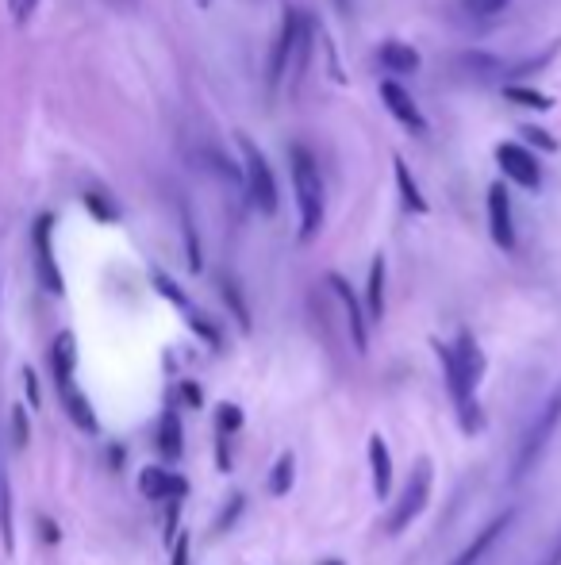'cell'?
<instances>
[{"label": "cell", "mask_w": 561, "mask_h": 565, "mask_svg": "<svg viewBox=\"0 0 561 565\" xmlns=\"http://www.w3.org/2000/svg\"><path fill=\"white\" fill-rule=\"evenodd\" d=\"M74 366H77L74 335H70V331H62V335L54 339V346H50V369H54V385H58V393L74 385Z\"/></svg>", "instance_id": "cell-14"}, {"label": "cell", "mask_w": 561, "mask_h": 565, "mask_svg": "<svg viewBox=\"0 0 561 565\" xmlns=\"http://www.w3.org/2000/svg\"><path fill=\"white\" fill-rule=\"evenodd\" d=\"M62 404H66V416L74 419L85 435H97L100 423H97V416H93V404L85 400V393H77V385L62 389Z\"/></svg>", "instance_id": "cell-17"}, {"label": "cell", "mask_w": 561, "mask_h": 565, "mask_svg": "<svg viewBox=\"0 0 561 565\" xmlns=\"http://www.w3.org/2000/svg\"><path fill=\"white\" fill-rule=\"evenodd\" d=\"M512 519H515V512H504V516H496L492 519V523H488V527H481V531H477V539L469 542V546H465L462 554H458V558H454V562L450 565H481L488 558V550H492V546H496V542L504 539V535H508V527H512Z\"/></svg>", "instance_id": "cell-11"}, {"label": "cell", "mask_w": 561, "mask_h": 565, "mask_svg": "<svg viewBox=\"0 0 561 565\" xmlns=\"http://www.w3.org/2000/svg\"><path fill=\"white\" fill-rule=\"evenodd\" d=\"M223 296L235 304V316H239V323H243V327H250V316H246V304H243V296H239V289H235V281H223Z\"/></svg>", "instance_id": "cell-28"}, {"label": "cell", "mask_w": 561, "mask_h": 565, "mask_svg": "<svg viewBox=\"0 0 561 565\" xmlns=\"http://www.w3.org/2000/svg\"><path fill=\"white\" fill-rule=\"evenodd\" d=\"M308 66V20L300 8H285V20H281V35L273 43V70H269V85H296L300 74Z\"/></svg>", "instance_id": "cell-2"}, {"label": "cell", "mask_w": 561, "mask_h": 565, "mask_svg": "<svg viewBox=\"0 0 561 565\" xmlns=\"http://www.w3.org/2000/svg\"><path fill=\"white\" fill-rule=\"evenodd\" d=\"M323 565H342V562H335V558H331V562H323Z\"/></svg>", "instance_id": "cell-34"}, {"label": "cell", "mask_w": 561, "mask_h": 565, "mask_svg": "<svg viewBox=\"0 0 561 565\" xmlns=\"http://www.w3.org/2000/svg\"><path fill=\"white\" fill-rule=\"evenodd\" d=\"M431 481H435L431 462H427V458H419L415 469H412V477H408V485H404V492H400V500H396V508L389 512V523H385V531H389V535L408 531L415 519L423 516V508H427V500H431Z\"/></svg>", "instance_id": "cell-5"}, {"label": "cell", "mask_w": 561, "mask_h": 565, "mask_svg": "<svg viewBox=\"0 0 561 565\" xmlns=\"http://www.w3.org/2000/svg\"><path fill=\"white\" fill-rule=\"evenodd\" d=\"M327 285H331V289H335V296L342 300V312H346V323H350L354 350H358V354H366V350H369V323H366V316H362V304H358V296L350 293V285L342 281L339 273H331V277H327Z\"/></svg>", "instance_id": "cell-10"}, {"label": "cell", "mask_w": 561, "mask_h": 565, "mask_svg": "<svg viewBox=\"0 0 561 565\" xmlns=\"http://www.w3.org/2000/svg\"><path fill=\"white\" fill-rule=\"evenodd\" d=\"M504 93H508V100H515V104H527V108H542V112H546V108L554 104L550 97H542V93H535V89H519V85H508Z\"/></svg>", "instance_id": "cell-22"}, {"label": "cell", "mask_w": 561, "mask_h": 565, "mask_svg": "<svg viewBox=\"0 0 561 565\" xmlns=\"http://www.w3.org/2000/svg\"><path fill=\"white\" fill-rule=\"evenodd\" d=\"M377 54H381V62H385L389 70H396V74H415V70H419V54H415V47H404V43H385Z\"/></svg>", "instance_id": "cell-19"}, {"label": "cell", "mask_w": 561, "mask_h": 565, "mask_svg": "<svg viewBox=\"0 0 561 565\" xmlns=\"http://www.w3.org/2000/svg\"><path fill=\"white\" fill-rule=\"evenodd\" d=\"M154 285H158V293H166L173 300V304H177V308H189V300H185V293H181V289H177V285H173L170 277H162V273H154Z\"/></svg>", "instance_id": "cell-27"}, {"label": "cell", "mask_w": 561, "mask_h": 565, "mask_svg": "<svg viewBox=\"0 0 561 565\" xmlns=\"http://www.w3.org/2000/svg\"><path fill=\"white\" fill-rule=\"evenodd\" d=\"M289 489H293V454H281L273 473H269V492L273 496H285Z\"/></svg>", "instance_id": "cell-21"}, {"label": "cell", "mask_w": 561, "mask_h": 565, "mask_svg": "<svg viewBox=\"0 0 561 565\" xmlns=\"http://www.w3.org/2000/svg\"><path fill=\"white\" fill-rule=\"evenodd\" d=\"M35 8H39V0H8V12H12V20L20 27L31 24V16H35Z\"/></svg>", "instance_id": "cell-26"}, {"label": "cell", "mask_w": 561, "mask_h": 565, "mask_svg": "<svg viewBox=\"0 0 561 565\" xmlns=\"http://www.w3.org/2000/svg\"><path fill=\"white\" fill-rule=\"evenodd\" d=\"M381 100H385V108H389L392 116L404 123L408 131H419V135L427 131V120L419 116V104H415L412 93H408V89H404L400 81L385 77V81H381Z\"/></svg>", "instance_id": "cell-9"}, {"label": "cell", "mask_w": 561, "mask_h": 565, "mask_svg": "<svg viewBox=\"0 0 561 565\" xmlns=\"http://www.w3.org/2000/svg\"><path fill=\"white\" fill-rule=\"evenodd\" d=\"M366 312H369V320H381V316H385V254H377V258L369 262Z\"/></svg>", "instance_id": "cell-16"}, {"label": "cell", "mask_w": 561, "mask_h": 565, "mask_svg": "<svg viewBox=\"0 0 561 565\" xmlns=\"http://www.w3.org/2000/svg\"><path fill=\"white\" fill-rule=\"evenodd\" d=\"M158 446L166 450L170 462L181 458L185 446H181V419H177V412H166V416H162V439H158Z\"/></svg>", "instance_id": "cell-20"}, {"label": "cell", "mask_w": 561, "mask_h": 565, "mask_svg": "<svg viewBox=\"0 0 561 565\" xmlns=\"http://www.w3.org/2000/svg\"><path fill=\"white\" fill-rule=\"evenodd\" d=\"M24 389H27V396H31V404L39 408V381H35V373H31V369H24Z\"/></svg>", "instance_id": "cell-30"}, {"label": "cell", "mask_w": 561, "mask_h": 565, "mask_svg": "<svg viewBox=\"0 0 561 565\" xmlns=\"http://www.w3.org/2000/svg\"><path fill=\"white\" fill-rule=\"evenodd\" d=\"M139 489H143V496H150V500H181V496H185V481H181L177 473H170V469L147 466L139 473Z\"/></svg>", "instance_id": "cell-13"}, {"label": "cell", "mask_w": 561, "mask_h": 565, "mask_svg": "<svg viewBox=\"0 0 561 565\" xmlns=\"http://www.w3.org/2000/svg\"><path fill=\"white\" fill-rule=\"evenodd\" d=\"M392 170H396V189H400V200L412 208V212H427V197L419 193V185H415V177L412 170H408V162L404 158H392Z\"/></svg>", "instance_id": "cell-18"}, {"label": "cell", "mask_w": 561, "mask_h": 565, "mask_svg": "<svg viewBox=\"0 0 561 565\" xmlns=\"http://www.w3.org/2000/svg\"><path fill=\"white\" fill-rule=\"evenodd\" d=\"M369 469H373V496L389 500L392 492V454L381 435H369Z\"/></svg>", "instance_id": "cell-15"}, {"label": "cell", "mask_w": 561, "mask_h": 565, "mask_svg": "<svg viewBox=\"0 0 561 565\" xmlns=\"http://www.w3.org/2000/svg\"><path fill=\"white\" fill-rule=\"evenodd\" d=\"M535 565H561V535L554 539V546L546 550V558H542V562H535Z\"/></svg>", "instance_id": "cell-31"}, {"label": "cell", "mask_w": 561, "mask_h": 565, "mask_svg": "<svg viewBox=\"0 0 561 565\" xmlns=\"http://www.w3.org/2000/svg\"><path fill=\"white\" fill-rule=\"evenodd\" d=\"M558 423H561V385L554 389V396L542 404V412L531 419L523 443H519V450H515L512 481H523V477L535 473V466L542 462V454H546V446H550V439H554V431H558Z\"/></svg>", "instance_id": "cell-3"}, {"label": "cell", "mask_w": 561, "mask_h": 565, "mask_svg": "<svg viewBox=\"0 0 561 565\" xmlns=\"http://www.w3.org/2000/svg\"><path fill=\"white\" fill-rule=\"evenodd\" d=\"M496 162H500L504 177H512L515 185H523V189H538V181H542V170H538L535 154H531L527 147L500 143V147H496Z\"/></svg>", "instance_id": "cell-7"}, {"label": "cell", "mask_w": 561, "mask_h": 565, "mask_svg": "<svg viewBox=\"0 0 561 565\" xmlns=\"http://www.w3.org/2000/svg\"><path fill=\"white\" fill-rule=\"evenodd\" d=\"M27 439H31V427H27L24 408L16 404V408H12V443H16V450H24Z\"/></svg>", "instance_id": "cell-25"}, {"label": "cell", "mask_w": 561, "mask_h": 565, "mask_svg": "<svg viewBox=\"0 0 561 565\" xmlns=\"http://www.w3.org/2000/svg\"><path fill=\"white\" fill-rule=\"evenodd\" d=\"M173 565H185V539L177 542V550H173Z\"/></svg>", "instance_id": "cell-32"}, {"label": "cell", "mask_w": 561, "mask_h": 565, "mask_svg": "<svg viewBox=\"0 0 561 565\" xmlns=\"http://www.w3.org/2000/svg\"><path fill=\"white\" fill-rule=\"evenodd\" d=\"M335 8H339V12H350V0H335Z\"/></svg>", "instance_id": "cell-33"}, {"label": "cell", "mask_w": 561, "mask_h": 565, "mask_svg": "<svg viewBox=\"0 0 561 565\" xmlns=\"http://www.w3.org/2000/svg\"><path fill=\"white\" fill-rule=\"evenodd\" d=\"M488 231H492V243L504 246V250H515V223H512V200H508V189L496 181L488 185Z\"/></svg>", "instance_id": "cell-8"}, {"label": "cell", "mask_w": 561, "mask_h": 565, "mask_svg": "<svg viewBox=\"0 0 561 565\" xmlns=\"http://www.w3.org/2000/svg\"><path fill=\"white\" fill-rule=\"evenodd\" d=\"M181 223H185V246H189V270H200V266H204V254H200V235H196L189 212L181 216Z\"/></svg>", "instance_id": "cell-23"}, {"label": "cell", "mask_w": 561, "mask_h": 565, "mask_svg": "<svg viewBox=\"0 0 561 565\" xmlns=\"http://www.w3.org/2000/svg\"><path fill=\"white\" fill-rule=\"evenodd\" d=\"M435 350H439V362L442 369H446V385H450V396H454V404H458L462 427L465 431H477V427H481V416H477V381L465 373L462 358L454 354V346L435 343Z\"/></svg>", "instance_id": "cell-6"}, {"label": "cell", "mask_w": 561, "mask_h": 565, "mask_svg": "<svg viewBox=\"0 0 561 565\" xmlns=\"http://www.w3.org/2000/svg\"><path fill=\"white\" fill-rule=\"evenodd\" d=\"M289 173H293L296 189V212H300V243L316 239L323 227V212H327V193H323V173L319 162L312 158V150L296 143L289 150Z\"/></svg>", "instance_id": "cell-1"}, {"label": "cell", "mask_w": 561, "mask_h": 565, "mask_svg": "<svg viewBox=\"0 0 561 565\" xmlns=\"http://www.w3.org/2000/svg\"><path fill=\"white\" fill-rule=\"evenodd\" d=\"M35 262H39V277H43V289L47 293H62V273L54 262V250H50V216L35 223Z\"/></svg>", "instance_id": "cell-12"}, {"label": "cell", "mask_w": 561, "mask_h": 565, "mask_svg": "<svg viewBox=\"0 0 561 565\" xmlns=\"http://www.w3.org/2000/svg\"><path fill=\"white\" fill-rule=\"evenodd\" d=\"M462 8L469 12V16L488 20V16H500V12L508 8V0H462Z\"/></svg>", "instance_id": "cell-24"}, {"label": "cell", "mask_w": 561, "mask_h": 565, "mask_svg": "<svg viewBox=\"0 0 561 565\" xmlns=\"http://www.w3.org/2000/svg\"><path fill=\"white\" fill-rule=\"evenodd\" d=\"M239 139V150H243V189L246 197H250V204L262 212V216H277V204H281V197H277V181H273V170H269L266 154L250 143V135H235Z\"/></svg>", "instance_id": "cell-4"}, {"label": "cell", "mask_w": 561, "mask_h": 565, "mask_svg": "<svg viewBox=\"0 0 561 565\" xmlns=\"http://www.w3.org/2000/svg\"><path fill=\"white\" fill-rule=\"evenodd\" d=\"M523 135H527L531 143H538L542 150H558V139H554V135H546L542 127H535V123H527V127H523Z\"/></svg>", "instance_id": "cell-29"}]
</instances>
